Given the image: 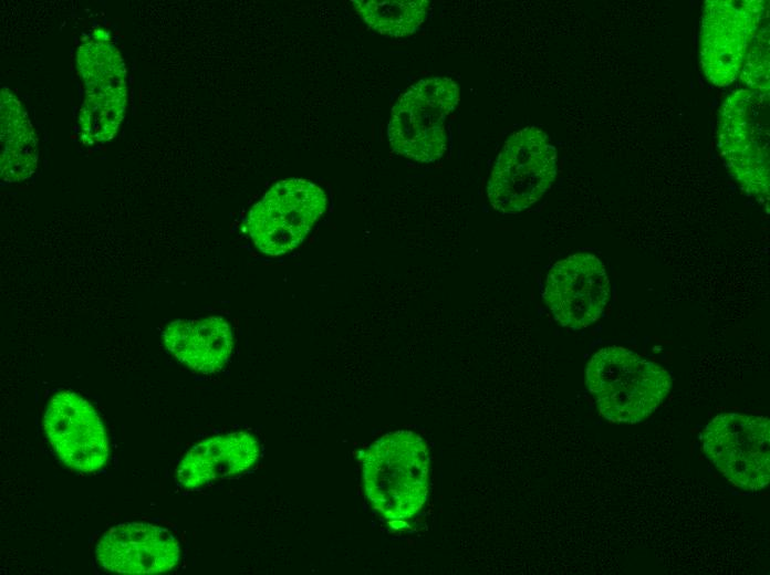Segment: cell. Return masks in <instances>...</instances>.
<instances>
[{
  "label": "cell",
  "mask_w": 770,
  "mask_h": 575,
  "mask_svg": "<svg viewBox=\"0 0 770 575\" xmlns=\"http://www.w3.org/2000/svg\"><path fill=\"white\" fill-rule=\"evenodd\" d=\"M1 179L22 181L31 177L38 166V139L28 114L20 101L8 88H1Z\"/></svg>",
  "instance_id": "cell-15"
},
{
  "label": "cell",
  "mask_w": 770,
  "mask_h": 575,
  "mask_svg": "<svg viewBox=\"0 0 770 575\" xmlns=\"http://www.w3.org/2000/svg\"><path fill=\"white\" fill-rule=\"evenodd\" d=\"M361 460L365 494L374 510L392 527L407 526L428 495L426 442L409 430L389 432L371 445Z\"/></svg>",
  "instance_id": "cell-1"
},
{
  "label": "cell",
  "mask_w": 770,
  "mask_h": 575,
  "mask_svg": "<svg viewBox=\"0 0 770 575\" xmlns=\"http://www.w3.org/2000/svg\"><path fill=\"white\" fill-rule=\"evenodd\" d=\"M558 171V154L541 128L528 126L503 143L487 182L491 207L501 215L519 213L551 188Z\"/></svg>",
  "instance_id": "cell-5"
},
{
  "label": "cell",
  "mask_w": 770,
  "mask_h": 575,
  "mask_svg": "<svg viewBox=\"0 0 770 575\" xmlns=\"http://www.w3.org/2000/svg\"><path fill=\"white\" fill-rule=\"evenodd\" d=\"M46 437L59 458L81 472L100 470L108 458L104 425L93 406L73 391L55 394L43 417Z\"/></svg>",
  "instance_id": "cell-10"
},
{
  "label": "cell",
  "mask_w": 770,
  "mask_h": 575,
  "mask_svg": "<svg viewBox=\"0 0 770 575\" xmlns=\"http://www.w3.org/2000/svg\"><path fill=\"white\" fill-rule=\"evenodd\" d=\"M163 341L168 352L190 369L214 374L229 360L232 351V332L221 316L170 322Z\"/></svg>",
  "instance_id": "cell-13"
},
{
  "label": "cell",
  "mask_w": 770,
  "mask_h": 575,
  "mask_svg": "<svg viewBox=\"0 0 770 575\" xmlns=\"http://www.w3.org/2000/svg\"><path fill=\"white\" fill-rule=\"evenodd\" d=\"M258 456L257 440L246 432L205 439L195 445L180 461L177 481L186 489H196L217 478L248 470Z\"/></svg>",
  "instance_id": "cell-14"
},
{
  "label": "cell",
  "mask_w": 770,
  "mask_h": 575,
  "mask_svg": "<svg viewBox=\"0 0 770 575\" xmlns=\"http://www.w3.org/2000/svg\"><path fill=\"white\" fill-rule=\"evenodd\" d=\"M610 291L603 262L594 254L580 252L550 268L543 300L560 325L581 330L600 318Z\"/></svg>",
  "instance_id": "cell-9"
},
{
  "label": "cell",
  "mask_w": 770,
  "mask_h": 575,
  "mask_svg": "<svg viewBox=\"0 0 770 575\" xmlns=\"http://www.w3.org/2000/svg\"><path fill=\"white\" fill-rule=\"evenodd\" d=\"M585 383L605 419L627 424L647 418L672 387L665 368L621 346L604 347L591 357Z\"/></svg>",
  "instance_id": "cell-2"
},
{
  "label": "cell",
  "mask_w": 770,
  "mask_h": 575,
  "mask_svg": "<svg viewBox=\"0 0 770 575\" xmlns=\"http://www.w3.org/2000/svg\"><path fill=\"white\" fill-rule=\"evenodd\" d=\"M326 205V195L318 185L299 178L284 179L251 207L247 231L260 252L281 255L305 239Z\"/></svg>",
  "instance_id": "cell-7"
},
{
  "label": "cell",
  "mask_w": 770,
  "mask_h": 575,
  "mask_svg": "<svg viewBox=\"0 0 770 575\" xmlns=\"http://www.w3.org/2000/svg\"><path fill=\"white\" fill-rule=\"evenodd\" d=\"M179 543L167 530L150 523L129 522L110 529L96 546V560L119 574H162L179 561Z\"/></svg>",
  "instance_id": "cell-11"
},
{
  "label": "cell",
  "mask_w": 770,
  "mask_h": 575,
  "mask_svg": "<svg viewBox=\"0 0 770 575\" xmlns=\"http://www.w3.org/2000/svg\"><path fill=\"white\" fill-rule=\"evenodd\" d=\"M76 63L85 86L79 114L82 142L105 143L112 139L125 115L126 70L124 61L104 30H95L82 42Z\"/></svg>",
  "instance_id": "cell-6"
},
{
  "label": "cell",
  "mask_w": 770,
  "mask_h": 575,
  "mask_svg": "<svg viewBox=\"0 0 770 575\" xmlns=\"http://www.w3.org/2000/svg\"><path fill=\"white\" fill-rule=\"evenodd\" d=\"M361 19L377 33L405 38L415 33L428 14V0H352Z\"/></svg>",
  "instance_id": "cell-16"
},
{
  "label": "cell",
  "mask_w": 770,
  "mask_h": 575,
  "mask_svg": "<svg viewBox=\"0 0 770 575\" xmlns=\"http://www.w3.org/2000/svg\"><path fill=\"white\" fill-rule=\"evenodd\" d=\"M748 42V18L731 1L705 2L700 35V64L709 82L727 86L736 81L743 65Z\"/></svg>",
  "instance_id": "cell-12"
},
{
  "label": "cell",
  "mask_w": 770,
  "mask_h": 575,
  "mask_svg": "<svg viewBox=\"0 0 770 575\" xmlns=\"http://www.w3.org/2000/svg\"><path fill=\"white\" fill-rule=\"evenodd\" d=\"M718 147L741 188L761 203L769 200V94L732 92L718 122Z\"/></svg>",
  "instance_id": "cell-3"
},
{
  "label": "cell",
  "mask_w": 770,
  "mask_h": 575,
  "mask_svg": "<svg viewBox=\"0 0 770 575\" xmlns=\"http://www.w3.org/2000/svg\"><path fill=\"white\" fill-rule=\"evenodd\" d=\"M748 18V42L740 80L748 90L769 94V6L768 1H742Z\"/></svg>",
  "instance_id": "cell-17"
},
{
  "label": "cell",
  "mask_w": 770,
  "mask_h": 575,
  "mask_svg": "<svg viewBox=\"0 0 770 575\" xmlns=\"http://www.w3.org/2000/svg\"><path fill=\"white\" fill-rule=\"evenodd\" d=\"M459 87L447 76L419 80L394 104L387 138L394 153L418 163H435L447 151L446 122L459 102Z\"/></svg>",
  "instance_id": "cell-4"
},
{
  "label": "cell",
  "mask_w": 770,
  "mask_h": 575,
  "mask_svg": "<svg viewBox=\"0 0 770 575\" xmlns=\"http://www.w3.org/2000/svg\"><path fill=\"white\" fill-rule=\"evenodd\" d=\"M703 450L736 487L759 491L770 480V421L767 417L725 412L703 431Z\"/></svg>",
  "instance_id": "cell-8"
}]
</instances>
